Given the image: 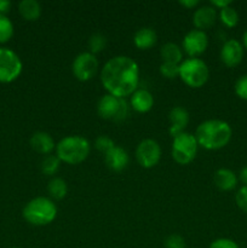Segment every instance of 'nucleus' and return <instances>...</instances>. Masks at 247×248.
Masks as SVG:
<instances>
[{"instance_id":"nucleus-14","label":"nucleus","mask_w":247,"mask_h":248,"mask_svg":"<svg viewBox=\"0 0 247 248\" xmlns=\"http://www.w3.org/2000/svg\"><path fill=\"white\" fill-rule=\"evenodd\" d=\"M104 162H106L107 167L111 171L121 172L130 164V156L125 149L115 145L113 149L104 154Z\"/></svg>"},{"instance_id":"nucleus-34","label":"nucleus","mask_w":247,"mask_h":248,"mask_svg":"<svg viewBox=\"0 0 247 248\" xmlns=\"http://www.w3.org/2000/svg\"><path fill=\"white\" fill-rule=\"evenodd\" d=\"M178 4L181 5V6L185 7V9H195L196 6H199L200 2H199L198 0H181Z\"/></svg>"},{"instance_id":"nucleus-37","label":"nucleus","mask_w":247,"mask_h":248,"mask_svg":"<svg viewBox=\"0 0 247 248\" xmlns=\"http://www.w3.org/2000/svg\"><path fill=\"white\" fill-rule=\"evenodd\" d=\"M242 46H244V48L247 50V31H245L244 35H242Z\"/></svg>"},{"instance_id":"nucleus-11","label":"nucleus","mask_w":247,"mask_h":248,"mask_svg":"<svg viewBox=\"0 0 247 248\" xmlns=\"http://www.w3.org/2000/svg\"><path fill=\"white\" fill-rule=\"evenodd\" d=\"M208 46V36L205 31L193 29L185 34L182 43L184 52L189 56V58H198L202 55Z\"/></svg>"},{"instance_id":"nucleus-35","label":"nucleus","mask_w":247,"mask_h":248,"mask_svg":"<svg viewBox=\"0 0 247 248\" xmlns=\"http://www.w3.org/2000/svg\"><path fill=\"white\" fill-rule=\"evenodd\" d=\"M11 9V1L9 0H0V15H6Z\"/></svg>"},{"instance_id":"nucleus-38","label":"nucleus","mask_w":247,"mask_h":248,"mask_svg":"<svg viewBox=\"0 0 247 248\" xmlns=\"http://www.w3.org/2000/svg\"><path fill=\"white\" fill-rule=\"evenodd\" d=\"M12 248H18V247H12Z\"/></svg>"},{"instance_id":"nucleus-10","label":"nucleus","mask_w":247,"mask_h":248,"mask_svg":"<svg viewBox=\"0 0 247 248\" xmlns=\"http://www.w3.org/2000/svg\"><path fill=\"white\" fill-rule=\"evenodd\" d=\"M136 159L143 169H152L161 159V148L154 140H143L136 149Z\"/></svg>"},{"instance_id":"nucleus-6","label":"nucleus","mask_w":247,"mask_h":248,"mask_svg":"<svg viewBox=\"0 0 247 248\" xmlns=\"http://www.w3.org/2000/svg\"><path fill=\"white\" fill-rule=\"evenodd\" d=\"M130 107L125 98H119L113 94H104L97 104V113L104 120L123 121L127 118Z\"/></svg>"},{"instance_id":"nucleus-26","label":"nucleus","mask_w":247,"mask_h":248,"mask_svg":"<svg viewBox=\"0 0 247 248\" xmlns=\"http://www.w3.org/2000/svg\"><path fill=\"white\" fill-rule=\"evenodd\" d=\"M106 45H107V39L103 34H99V33L92 34L89 39V48H90L89 52H91L92 55L96 56V53L102 52V51L104 50Z\"/></svg>"},{"instance_id":"nucleus-29","label":"nucleus","mask_w":247,"mask_h":248,"mask_svg":"<svg viewBox=\"0 0 247 248\" xmlns=\"http://www.w3.org/2000/svg\"><path fill=\"white\" fill-rule=\"evenodd\" d=\"M234 90L239 98L247 101V74L242 75L236 80Z\"/></svg>"},{"instance_id":"nucleus-4","label":"nucleus","mask_w":247,"mask_h":248,"mask_svg":"<svg viewBox=\"0 0 247 248\" xmlns=\"http://www.w3.org/2000/svg\"><path fill=\"white\" fill-rule=\"evenodd\" d=\"M23 218L31 225L44 227L57 217V206L51 199L45 196H39L29 201L23 208Z\"/></svg>"},{"instance_id":"nucleus-3","label":"nucleus","mask_w":247,"mask_h":248,"mask_svg":"<svg viewBox=\"0 0 247 248\" xmlns=\"http://www.w3.org/2000/svg\"><path fill=\"white\" fill-rule=\"evenodd\" d=\"M89 140L82 136H68L62 138L56 145V155L61 162L77 165L87 159L90 154Z\"/></svg>"},{"instance_id":"nucleus-12","label":"nucleus","mask_w":247,"mask_h":248,"mask_svg":"<svg viewBox=\"0 0 247 248\" xmlns=\"http://www.w3.org/2000/svg\"><path fill=\"white\" fill-rule=\"evenodd\" d=\"M244 58V46L235 39H229L220 48V61L228 68H234L241 63Z\"/></svg>"},{"instance_id":"nucleus-36","label":"nucleus","mask_w":247,"mask_h":248,"mask_svg":"<svg viewBox=\"0 0 247 248\" xmlns=\"http://www.w3.org/2000/svg\"><path fill=\"white\" fill-rule=\"evenodd\" d=\"M239 179H240V182H241V183L244 184V186H247V166L242 167V169L240 170Z\"/></svg>"},{"instance_id":"nucleus-31","label":"nucleus","mask_w":247,"mask_h":248,"mask_svg":"<svg viewBox=\"0 0 247 248\" xmlns=\"http://www.w3.org/2000/svg\"><path fill=\"white\" fill-rule=\"evenodd\" d=\"M165 247L166 248H185V241L181 235L172 234L165 240Z\"/></svg>"},{"instance_id":"nucleus-19","label":"nucleus","mask_w":247,"mask_h":248,"mask_svg":"<svg viewBox=\"0 0 247 248\" xmlns=\"http://www.w3.org/2000/svg\"><path fill=\"white\" fill-rule=\"evenodd\" d=\"M156 33L154 29L149 28V27L138 29L133 36V43H135L136 47L139 50H148V48L153 47L156 44Z\"/></svg>"},{"instance_id":"nucleus-32","label":"nucleus","mask_w":247,"mask_h":248,"mask_svg":"<svg viewBox=\"0 0 247 248\" xmlns=\"http://www.w3.org/2000/svg\"><path fill=\"white\" fill-rule=\"evenodd\" d=\"M210 248H240L239 245L232 239H227V237H222V239H217L210 245Z\"/></svg>"},{"instance_id":"nucleus-16","label":"nucleus","mask_w":247,"mask_h":248,"mask_svg":"<svg viewBox=\"0 0 247 248\" xmlns=\"http://www.w3.org/2000/svg\"><path fill=\"white\" fill-rule=\"evenodd\" d=\"M130 104L137 113H148L154 106V97L148 90H136L130 97Z\"/></svg>"},{"instance_id":"nucleus-25","label":"nucleus","mask_w":247,"mask_h":248,"mask_svg":"<svg viewBox=\"0 0 247 248\" xmlns=\"http://www.w3.org/2000/svg\"><path fill=\"white\" fill-rule=\"evenodd\" d=\"M14 35V24L6 15H0V44H5Z\"/></svg>"},{"instance_id":"nucleus-18","label":"nucleus","mask_w":247,"mask_h":248,"mask_svg":"<svg viewBox=\"0 0 247 248\" xmlns=\"http://www.w3.org/2000/svg\"><path fill=\"white\" fill-rule=\"evenodd\" d=\"M216 186L222 191H230L236 188L237 178L236 174L229 169H219L216 171L215 177H213Z\"/></svg>"},{"instance_id":"nucleus-22","label":"nucleus","mask_w":247,"mask_h":248,"mask_svg":"<svg viewBox=\"0 0 247 248\" xmlns=\"http://www.w3.org/2000/svg\"><path fill=\"white\" fill-rule=\"evenodd\" d=\"M47 191L50 194L51 199L53 200H62L65 198L68 193V186L64 179L60 177H53L47 184Z\"/></svg>"},{"instance_id":"nucleus-28","label":"nucleus","mask_w":247,"mask_h":248,"mask_svg":"<svg viewBox=\"0 0 247 248\" xmlns=\"http://www.w3.org/2000/svg\"><path fill=\"white\" fill-rule=\"evenodd\" d=\"M94 147H96V149L98 150V152L107 154L109 150L113 149V148L115 147V143H114V140H111L110 137H108V136H99L96 140V142H94Z\"/></svg>"},{"instance_id":"nucleus-7","label":"nucleus","mask_w":247,"mask_h":248,"mask_svg":"<svg viewBox=\"0 0 247 248\" xmlns=\"http://www.w3.org/2000/svg\"><path fill=\"white\" fill-rule=\"evenodd\" d=\"M198 140L195 136L183 132L176 136L172 142V157L178 165H188L198 154Z\"/></svg>"},{"instance_id":"nucleus-8","label":"nucleus","mask_w":247,"mask_h":248,"mask_svg":"<svg viewBox=\"0 0 247 248\" xmlns=\"http://www.w3.org/2000/svg\"><path fill=\"white\" fill-rule=\"evenodd\" d=\"M22 61L16 52L7 47H0V82L15 81L22 73Z\"/></svg>"},{"instance_id":"nucleus-15","label":"nucleus","mask_w":247,"mask_h":248,"mask_svg":"<svg viewBox=\"0 0 247 248\" xmlns=\"http://www.w3.org/2000/svg\"><path fill=\"white\" fill-rule=\"evenodd\" d=\"M217 19V11L211 5L200 6L195 10L193 15V23L198 31H205L211 28L216 23Z\"/></svg>"},{"instance_id":"nucleus-20","label":"nucleus","mask_w":247,"mask_h":248,"mask_svg":"<svg viewBox=\"0 0 247 248\" xmlns=\"http://www.w3.org/2000/svg\"><path fill=\"white\" fill-rule=\"evenodd\" d=\"M18 11L26 21L33 22L40 17L41 5L36 0H22L18 4Z\"/></svg>"},{"instance_id":"nucleus-5","label":"nucleus","mask_w":247,"mask_h":248,"mask_svg":"<svg viewBox=\"0 0 247 248\" xmlns=\"http://www.w3.org/2000/svg\"><path fill=\"white\" fill-rule=\"evenodd\" d=\"M179 78L186 86L199 89L208 81L210 69L200 58H188L179 64Z\"/></svg>"},{"instance_id":"nucleus-30","label":"nucleus","mask_w":247,"mask_h":248,"mask_svg":"<svg viewBox=\"0 0 247 248\" xmlns=\"http://www.w3.org/2000/svg\"><path fill=\"white\" fill-rule=\"evenodd\" d=\"M235 201L236 205L242 212L247 213V186H242L241 188L237 190L236 195H235Z\"/></svg>"},{"instance_id":"nucleus-2","label":"nucleus","mask_w":247,"mask_h":248,"mask_svg":"<svg viewBox=\"0 0 247 248\" xmlns=\"http://www.w3.org/2000/svg\"><path fill=\"white\" fill-rule=\"evenodd\" d=\"M194 136L199 147L206 150H218L229 144L232 131L229 124L225 121L211 119L201 123Z\"/></svg>"},{"instance_id":"nucleus-13","label":"nucleus","mask_w":247,"mask_h":248,"mask_svg":"<svg viewBox=\"0 0 247 248\" xmlns=\"http://www.w3.org/2000/svg\"><path fill=\"white\" fill-rule=\"evenodd\" d=\"M170 120V128L169 132L172 138L176 136L181 135L184 132V128L188 126L189 124V113L185 108L183 107H174L170 110L169 114Z\"/></svg>"},{"instance_id":"nucleus-27","label":"nucleus","mask_w":247,"mask_h":248,"mask_svg":"<svg viewBox=\"0 0 247 248\" xmlns=\"http://www.w3.org/2000/svg\"><path fill=\"white\" fill-rule=\"evenodd\" d=\"M160 74L166 79H176L179 78V64L176 63L162 62L160 65Z\"/></svg>"},{"instance_id":"nucleus-1","label":"nucleus","mask_w":247,"mask_h":248,"mask_svg":"<svg viewBox=\"0 0 247 248\" xmlns=\"http://www.w3.org/2000/svg\"><path fill=\"white\" fill-rule=\"evenodd\" d=\"M101 82L109 94L125 98L137 90L139 67L128 56H115L102 68Z\"/></svg>"},{"instance_id":"nucleus-9","label":"nucleus","mask_w":247,"mask_h":248,"mask_svg":"<svg viewBox=\"0 0 247 248\" xmlns=\"http://www.w3.org/2000/svg\"><path fill=\"white\" fill-rule=\"evenodd\" d=\"M98 61L91 52H81L74 58L72 64L73 75L79 81H89L96 75Z\"/></svg>"},{"instance_id":"nucleus-17","label":"nucleus","mask_w":247,"mask_h":248,"mask_svg":"<svg viewBox=\"0 0 247 248\" xmlns=\"http://www.w3.org/2000/svg\"><path fill=\"white\" fill-rule=\"evenodd\" d=\"M31 147L36 153L43 155H50L56 149V144L53 138L47 132L39 131L31 137Z\"/></svg>"},{"instance_id":"nucleus-23","label":"nucleus","mask_w":247,"mask_h":248,"mask_svg":"<svg viewBox=\"0 0 247 248\" xmlns=\"http://www.w3.org/2000/svg\"><path fill=\"white\" fill-rule=\"evenodd\" d=\"M219 19L227 28H234L239 23V14L236 9L230 5V6L224 7L219 11Z\"/></svg>"},{"instance_id":"nucleus-24","label":"nucleus","mask_w":247,"mask_h":248,"mask_svg":"<svg viewBox=\"0 0 247 248\" xmlns=\"http://www.w3.org/2000/svg\"><path fill=\"white\" fill-rule=\"evenodd\" d=\"M61 166V160L57 155H46L41 161V172L46 176H53L57 173Z\"/></svg>"},{"instance_id":"nucleus-21","label":"nucleus","mask_w":247,"mask_h":248,"mask_svg":"<svg viewBox=\"0 0 247 248\" xmlns=\"http://www.w3.org/2000/svg\"><path fill=\"white\" fill-rule=\"evenodd\" d=\"M160 56L164 62L181 64L183 62V50L174 43H166L160 48Z\"/></svg>"},{"instance_id":"nucleus-33","label":"nucleus","mask_w":247,"mask_h":248,"mask_svg":"<svg viewBox=\"0 0 247 248\" xmlns=\"http://www.w3.org/2000/svg\"><path fill=\"white\" fill-rule=\"evenodd\" d=\"M210 5L212 7H215L216 10H222L224 9V7L230 6V5H232V1H230V0H212V1L210 2Z\"/></svg>"}]
</instances>
